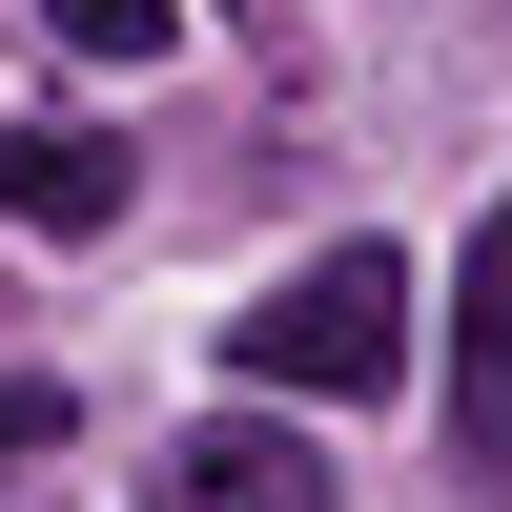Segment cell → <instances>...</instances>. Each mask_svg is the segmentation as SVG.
Instances as JSON below:
<instances>
[{"label":"cell","mask_w":512,"mask_h":512,"mask_svg":"<svg viewBox=\"0 0 512 512\" xmlns=\"http://www.w3.org/2000/svg\"><path fill=\"white\" fill-rule=\"evenodd\" d=\"M0 205H21V226H123V144H82V123H0Z\"/></svg>","instance_id":"4"},{"label":"cell","mask_w":512,"mask_h":512,"mask_svg":"<svg viewBox=\"0 0 512 512\" xmlns=\"http://www.w3.org/2000/svg\"><path fill=\"white\" fill-rule=\"evenodd\" d=\"M226 369H246V390H308V410H369L410 369V267H390V246H308V267L226 328Z\"/></svg>","instance_id":"1"},{"label":"cell","mask_w":512,"mask_h":512,"mask_svg":"<svg viewBox=\"0 0 512 512\" xmlns=\"http://www.w3.org/2000/svg\"><path fill=\"white\" fill-rule=\"evenodd\" d=\"M451 451H512V205L472 226V267H451Z\"/></svg>","instance_id":"3"},{"label":"cell","mask_w":512,"mask_h":512,"mask_svg":"<svg viewBox=\"0 0 512 512\" xmlns=\"http://www.w3.org/2000/svg\"><path fill=\"white\" fill-rule=\"evenodd\" d=\"M41 21H62V62H164L185 0H41Z\"/></svg>","instance_id":"5"},{"label":"cell","mask_w":512,"mask_h":512,"mask_svg":"<svg viewBox=\"0 0 512 512\" xmlns=\"http://www.w3.org/2000/svg\"><path fill=\"white\" fill-rule=\"evenodd\" d=\"M21 451H62V390H41V369L0 390V472H21Z\"/></svg>","instance_id":"6"},{"label":"cell","mask_w":512,"mask_h":512,"mask_svg":"<svg viewBox=\"0 0 512 512\" xmlns=\"http://www.w3.org/2000/svg\"><path fill=\"white\" fill-rule=\"evenodd\" d=\"M144 512H328L308 431H267V410H205V431L144 451Z\"/></svg>","instance_id":"2"}]
</instances>
